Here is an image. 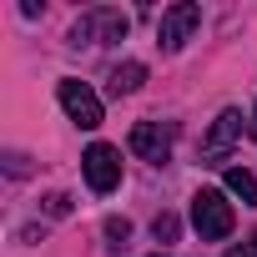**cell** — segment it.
Wrapping results in <instances>:
<instances>
[{"label":"cell","mask_w":257,"mask_h":257,"mask_svg":"<svg viewBox=\"0 0 257 257\" xmlns=\"http://www.w3.org/2000/svg\"><path fill=\"white\" fill-rule=\"evenodd\" d=\"M192 227L202 232V242H222V237L237 227V212H232V202H227L222 192L202 187V192L192 197Z\"/></svg>","instance_id":"obj_1"},{"label":"cell","mask_w":257,"mask_h":257,"mask_svg":"<svg viewBox=\"0 0 257 257\" xmlns=\"http://www.w3.org/2000/svg\"><path fill=\"white\" fill-rule=\"evenodd\" d=\"M126 31H132V21H126L121 11H86V16L71 26V46H101V41H121Z\"/></svg>","instance_id":"obj_2"},{"label":"cell","mask_w":257,"mask_h":257,"mask_svg":"<svg viewBox=\"0 0 257 257\" xmlns=\"http://www.w3.org/2000/svg\"><path fill=\"white\" fill-rule=\"evenodd\" d=\"M81 172H86V182H91V192H116L121 187V152L116 147H106V142H96V147H86V157H81Z\"/></svg>","instance_id":"obj_3"},{"label":"cell","mask_w":257,"mask_h":257,"mask_svg":"<svg viewBox=\"0 0 257 257\" xmlns=\"http://www.w3.org/2000/svg\"><path fill=\"white\" fill-rule=\"evenodd\" d=\"M56 96H61L66 116H71V121L81 126V132H96V126H101V96H96V91H91L86 81H71V76H66Z\"/></svg>","instance_id":"obj_4"},{"label":"cell","mask_w":257,"mask_h":257,"mask_svg":"<svg viewBox=\"0 0 257 257\" xmlns=\"http://www.w3.org/2000/svg\"><path fill=\"white\" fill-rule=\"evenodd\" d=\"M197 26H202V6H192V0H182V6L162 11V26H157L162 51H182V46L192 41V31H197Z\"/></svg>","instance_id":"obj_5"},{"label":"cell","mask_w":257,"mask_h":257,"mask_svg":"<svg viewBox=\"0 0 257 257\" xmlns=\"http://www.w3.org/2000/svg\"><path fill=\"white\" fill-rule=\"evenodd\" d=\"M132 152H137L142 162L162 167V162L172 157V126H162V121H137V126H132Z\"/></svg>","instance_id":"obj_6"},{"label":"cell","mask_w":257,"mask_h":257,"mask_svg":"<svg viewBox=\"0 0 257 257\" xmlns=\"http://www.w3.org/2000/svg\"><path fill=\"white\" fill-rule=\"evenodd\" d=\"M237 137H242V111H222L217 126H212V137H207V152H222V147H232Z\"/></svg>","instance_id":"obj_7"},{"label":"cell","mask_w":257,"mask_h":257,"mask_svg":"<svg viewBox=\"0 0 257 257\" xmlns=\"http://www.w3.org/2000/svg\"><path fill=\"white\" fill-rule=\"evenodd\" d=\"M222 177H227V192H232L242 207H257V177H252V172H242V167H227Z\"/></svg>","instance_id":"obj_8"},{"label":"cell","mask_w":257,"mask_h":257,"mask_svg":"<svg viewBox=\"0 0 257 257\" xmlns=\"http://www.w3.org/2000/svg\"><path fill=\"white\" fill-rule=\"evenodd\" d=\"M142 81H147V66H142V61H126V66H116V71H111V91H116V96L142 91Z\"/></svg>","instance_id":"obj_9"},{"label":"cell","mask_w":257,"mask_h":257,"mask_svg":"<svg viewBox=\"0 0 257 257\" xmlns=\"http://www.w3.org/2000/svg\"><path fill=\"white\" fill-rule=\"evenodd\" d=\"M152 232H157V242H172V237H177V232H182V222H177V217H172V212H162V217H157V222H152Z\"/></svg>","instance_id":"obj_10"},{"label":"cell","mask_w":257,"mask_h":257,"mask_svg":"<svg viewBox=\"0 0 257 257\" xmlns=\"http://www.w3.org/2000/svg\"><path fill=\"white\" fill-rule=\"evenodd\" d=\"M106 237L111 242H126V237H132V222H126V217H106Z\"/></svg>","instance_id":"obj_11"},{"label":"cell","mask_w":257,"mask_h":257,"mask_svg":"<svg viewBox=\"0 0 257 257\" xmlns=\"http://www.w3.org/2000/svg\"><path fill=\"white\" fill-rule=\"evenodd\" d=\"M46 212H51V217H66V212H71V197H66V192L46 197Z\"/></svg>","instance_id":"obj_12"},{"label":"cell","mask_w":257,"mask_h":257,"mask_svg":"<svg viewBox=\"0 0 257 257\" xmlns=\"http://www.w3.org/2000/svg\"><path fill=\"white\" fill-rule=\"evenodd\" d=\"M227 257H257V247H232Z\"/></svg>","instance_id":"obj_13"},{"label":"cell","mask_w":257,"mask_h":257,"mask_svg":"<svg viewBox=\"0 0 257 257\" xmlns=\"http://www.w3.org/2000/svg\"><path fill=\"white\" fill-rule=\"evenodd\" d=\"M152 257H167V252H152Z\"/></svg>","instance_id":"obj_14"},{"label":"cell","mask_w":257,"mask_h":257,"mask_svg":"<svg viewBox=\"0 0 257 257\" xmlns=\"http://www.w3.org/2000/svg\"><path fill=\"white\" fill-rule=\"evenodd\" d=\"M252 247H257V237H252Z\"/></svg>","instance_id":"obj_15"}]
</instances>
